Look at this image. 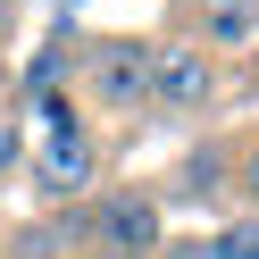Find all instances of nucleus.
Listing matches in <instances>:
<instances>
[{"mask_svg":"<svg viewBox=\"0 0 259 259\" xmlns=\"http://www.w3.org/2000/svg\"><path fill=\"white\" fill-rule=\"evenodd\" d=\"M192 42L209 59H259V9H242V0H192Z\"/></svg>","mask_w":259,"mask_h":259,"instance_id":"obj_5","label":"nucleus"},{"mask_svg":"<svg viewBox=\"0 0 259 259\" xmlns=\"http://www.w3.org/2000/svg\"><path fill=\"white\" fill-rule=\"evenodd\" d=\"M218 251H226V259H259V209H251L242 226H226V242H218Z\"/></svg>","mask_w":259,"mask_h":259,"instance_id":"obj_7","label":"nucleus"},{"mask_svg":"<svg viewBox=\"0 0 259 259\" xmlns=\"http://www.w3.org/2000/svg\"><path fill=\"white\" fill-rule=\"evenodd\" d=\"M9 25H17V0H0V34H9Z\"/></svg>","mask_w":259,"mask_h":259,"instance_id":"obj_9","label":"nucleus"},{"mask_svg":"<svg viewBox=\"0 0 259 259\" xmlns=\"http://www.w3.org/2000/svg\"><path fill=\"white\" fill-rule=\"evenodd\" d=\"M242 9H259V0H242Z\"/></svg>","mask_w":259,"mask_h":259,"instance_id":"obj_10","label":"nucleus"},{"mask_svg":"<svg viewBox=\"0 0 259 259\" xmlns=\"http://www.w3.org/2000/svg\"><path fill=\"white\" fill-rule=\"evenodd\" d=\"M92 134H84V117L75 109H51V151H42V192L51 201H67V192H84L92 184Z\"/></svg>","mask_w":259,"mask_h":259,"instance_id":"obj_4","label":"nucleus"},{"mask_svg":"<svg viewBox=\"0 0 259 259\" xmlns=\"http://www.w3.org/2000/svg\"><path fill=\"white\" fill-rule=\"evenodd\" d=\"M84 101L101 109V117H142L151 109V42L142 34H101L84 42Z\"/></svg>","mask_w":259,"mask_h":259,"instance_id":"obj_1","label":"nucleus"},{"mask_svg":"<svg viewBox=\"0 0 259 259\" xmlns=\"http://www.w3.org/2000/svg\"><path fill=\"white\" fill-rule=\"evenodd\" d=\"M9 159H17V134H9V125H0V176H9Z\"/></svg>","mask_w":259,"mask_h":259,"instance_id":"obj_8","label":"nucleus"},{"mask_svg":"<svg viewBox=\"0 0 259 259\" xmlns=\"http://www.w3.org/2000/svg\"><path fill=\"white\" fill-rule=\"evenodd\" d=\"M226 184H234L242 201L259 209V134H242V142H234V176H226Z\"/></svg>","mask_w":259,"mask_h":259,"instance_id":"obj_6","label":"nucleus"},{"mask_svg":"<svg viewBox=\"0 0 259 259\" xmlns=\"http://www.w3.org/2000/svg\"><path fill=\"white\" fill-rule=\"evenodd\" d=\"M209 101H218V59H209L192 34L151 42V109L159 117H201Z\"/></svg>","mask_w":259,"mask_h":259,"instance_id":"obj_3","label":"nucleus"},{"mask_svg":"<svg viewBox=\"0 0 259 259\" xmlns=\"http://www.w3.org/2000/svg\"><path fill=\"white\" fill-rule=\"evenodd\" d=\"M159 242H167L159 192H101L84 209V259H159Z\"/></svg>","mask_w":259,"mask_h":259,"instance_id":"obj_2","label":"nucleus"}]
</instances>
